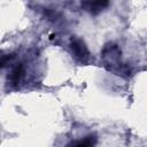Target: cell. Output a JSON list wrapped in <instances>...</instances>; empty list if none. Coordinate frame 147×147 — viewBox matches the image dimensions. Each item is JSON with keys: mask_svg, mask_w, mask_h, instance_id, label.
I'll list each match as a JSON object with an SVG mask.
<instances>
[{"mask_svg": "<svg viewBox=\"0 0 147 147\" xmlns=\"http://www.w3.org/2000/svg\"><path fill=\"white\" fill-rule=\"evenodd\" d=\"M101 60L108 70H113L117 72L122 65L119 47L114 42L106 44L101 51Z\"/></svg>", "mask_w": 147, "mask_h": 147, "instance_id": "cell-1", "label": "cell"}, {"mask_svg": "<svg viewBox=\"0 0 147 147\" xmlns=\"http://www.w3.org/2000/svg\"><path fill=\"white\" fill-rule=\"evenodd\" d=\"M70 49L76 61L80 63H86L90 60V51L83 39L72 37L70 40Z\"/></svg>", "mask_w": 147, "mask_h": 147, "instance_id": "cell-2", "label": "cell"}, {"mask_svg": "<svg viewBox=\"0 0 147 147\" xmlns=\"http://www.w3.org/2000/svg\"><path fill=\"white\" fill-rule=\"evenodd\" d=\"M25 74V69L24 65L22 63H16L15 65L11 67L8 76H7V83L11 86V87H16L23 79Z\"/></svg>", "mask_w": 147, "mask_h": 147, "instance_id": "cell-3", "label": "cell"}, {"mask_svg": "<svg viewBox=\"0 0 147 147\" xmlns=\"http://www.w3.org/2000/svg\"><path fill=\"white\" fill-rule=\"evenodd\" d=\"M98 138L95 134H88L82 139L70 141L65 147H95Z\"/></svg>", "mask_w": 147, "mask_h": 147, "instance_id": "cell-4", "label": "cell"}, {"mask_svg": "<svg viewBox=\"0 0 147 147\" xmlns=\"http://www.w3.org/2000/svg\"><path fill=\"white\" fill-rule=\"evenodd\" d=\"M108 5H109L108 1H84V2H82V7L86 11H88L93 15L102 11L105 8L108 7Z\"/></svg>", "mask_w": 147, "mask_h": 147, "instance_id": "cell-5", "label": "cell"}]
</instances>
